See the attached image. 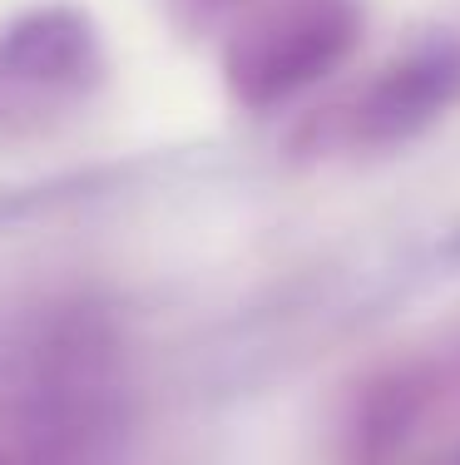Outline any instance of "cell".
<instances>
[{
  "label": "cell",
  "mask_w": 460,
  "mask_h": 465,
  "mask_svg": "<svg viewBox=\"0 0 460 465\" xmlns=\"http://www.w3.org/2000/svg\"><path fill=\"white\" fill-rule=\"evenodd\" d=\"M357 30V0H253L223 45L228 90L248 109L282 104L337 70L352 54Z\"/></svg>",
  "instance_id": "6da1fadb"
},
{
  "label": "cell",
  "mask_w": 460,
  "mask_h": 465,
  "mask_svg": "<svg viewBox=\"0 0 460 465\" xmlns=\"http://www.w3.org/2000/svg\"><path fill=\"white\" fill-rule=\"evenodd\" d=\"M100 84V40L74 10H30L0 30V139H35Z\"/></svg>",
  "instance_id": "7a4b0ae2"
},
{
  "label": "cell",
  "mask_w": 460,
  "mask_h": 465,
  "mask_svg": "<svg viewBox=\"0 0 460 465\" xmlns=\"http://www.w3.org/2000/svg\"><path fill=\"white\" fill-rule=\"evenodd\" d=\"M460 90V50H426L391 64L387 74L361 90L342 109V139L347 143H391L406 129L426 124L436 109Z\"/></svg>",
  "instance_id": "3957f363"
},
{
  "label": "cell",
  "mask_w": 460,
  "mask_h": 465,
  "mask_svg": "<svg viewBox=\"0 0 460 465\" xmlns=\"http://www.w3.org/2000/svg\"><path fill=\"white\" fill-rule=\"evenodd\" d=\"M253 0H169L173 20L183 30H213V25H233Z\"/></svg>",
  "instance_id": "277c9868"
}]
</instances>
